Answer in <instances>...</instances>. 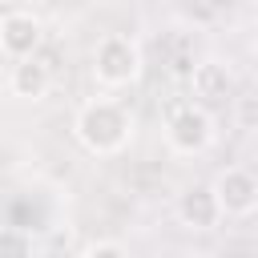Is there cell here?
I'll use <instances>...</instances> for the list:
<instances>
[{
	"instance_id": "obj_1",
	"label": "cell",
	"mask_w": 258,
	"mask_h": 258,
	"mask_svg": "<svg viewBox=\"0 0 258 258\" xmlns=\"http://www.w3.org/2000/svg\"><path fill=\"white\" fill-rule=\"evenodd\" d=\"M73 137L93 157H113L133 141V113L113 97H93L73 117Z\"/></svg>"
},
{
	"instance_id": "obj_2",
	"label": "cell",
	"mask_w": 258,
	"mask_h": 258,
	"mask_svg": "<svg viewBox=\"0 0 258 258\" xmlns=\"http://www.w3.org/2000/svg\"><path fill=\"white\" fill-rule=\"evenodd\" d=\"M145 69V52L129 32H109L93 48V77L105 89H129Z\"/></svg>"
},
{
	"instance_id": "obj_3",
	"label": "cell",
	"mask_w": 258,
	"mask_h": 258,
	"mask_svg": "<svg viewBox=\"0 0 258 258\" xmlns=\"http://www.w3.org/2000/svg\"><path fill=\"white\" fill-rule=\"evenodd\" d=\"M165 141H169L173 153L198 157V153H206V149L218 141V121H214L210 109L185 101V105H177V109L169 113V121H165Z\"/></svg>"
},
{
	"instance_id": "obj_4",
	"label": "cell",
	"mask_w": 258,
	"mask_h": 258,
	"mask_svg": "<svg viewBox=\"0 0 258 258\" xmlns=\"http://www.w3.org/2000/svg\"><path fill=\"white\" fill-rule=\"evenodd\" d=\"M210 189L222 206V218H250L258 210V177L246 165H226L210 181Z\"/></svg>"
},
{
	"instance_id": "obj_5",
	"label": "cell",
	"mask_w": 258,
	"mask_h": 258,
	"mask_svg": "<svg viewBox=\"0 0 258 258\" xmlns=\"http://www.w3.org/2000/svg\"><path fill=\"white\" fill-rule=\"evenodd\" d=\"M40 44H44V24H40L32 12L12 8V12L0 16V56H8V60H28V56L40 52Z\"/></svg>"
},
{
	"instance_id": "obj_6",
	"label": "cell",
	"mask_w": 258,
	"mask_h": 258,
	"mask_svg": "<svg viewBox=\"0 0 258 258\" xmlns=\"http://www.w3.org/2000/svg\"><path fill=\"white\" fill-rule=\"evenodd\" d=\"M234 89H238L234 69L226 60H218V56H206V60H198L189 69V93H194V105H202V109L230 101Z\"/></svg>"
},
{
	"instance_id": "obj_7",
	"label": "cell",
	"mask_w": 258,
	"mask_h": 258,
	"mask_svg": "<svg viewBox=\"0 0 258 258\" xmlns=\"http://www.w3.org/2000/svg\"><path fill=\"white\" fill-rule=\"evenodd\" d=\"M177 218H181V226H189V230H198V234H210V230H218L226 218H222V206H218V198H214V189L210 185H189V189H181L177 194Z\"/></svg>"
},
{
	"instance_id": "obj_8",
	"label": "cell",
	"mask_w": 258,
	"mask_h": 258,
	"mask_svg": "<svg viewBox=\"0 0 258 258\" xmlns=\"http://www.w3.org/2000/svg\"><path fill=\"white\" fill-rule=\"evenodd\" d=\"M48 89H52V69L40 56L12 60V73H8V93L12 97H20V101H44Z\"/></svg>"
},
{
	"instance_id": "obj_9",
	"label": "cell",
	"mask_w": 258,
	"mask_h": 258,
	"mask_svg": "<svg viewBox=\"0 0 258 258\" xmlns=\"http://www.w3.org/2000/svg\"><path fill=\"white\" fill-rule=\"evenodd\" d=\"M0 258H32V238L16 226L0 230Z\"/></svg>"
},
{
	"instance_id": "obj_10",
	"label": "cell",
	"mask_w": 258,
	"mask_h": 258,
	"mask_svg": "<svg viewBox=\"0 0 258 258\" xmlns=\"http://www.w3.org/2000/svg\"><path fill=\"white\" fill-rule=\"evenodd\" d=\"M81 258H129V250L121 242H113V238H101V242H89L81 250Z\"/></svg>"
},
{
	"instance_id": "obj_11",
	"label": "cell",
	"mask_w": 258,
	"mask_h": 258,
	"mask_svg": "<svg viewBox=\"0 0 258 258\" xmlns=\"http://www.w3.org/2000/svg\"><path fill=\"white\" fill-rule=\"evenodd\" d=\"M238 113H242V125L250 129V125H254V105H250V97H242V105H238Z\"/></svg>"
}]
</instances>
